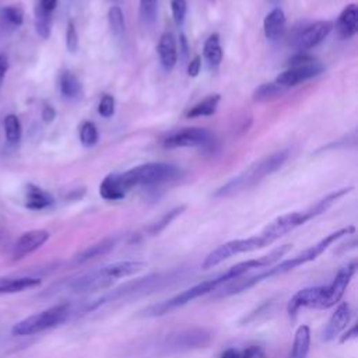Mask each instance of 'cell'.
<instances>
[{
	"mask_svg": "<svg viewBox=\"0 0 358 358\" xmlns=\"http://www.w3.org/2000/svg\"><path fill=\"white\" fill-rule=\"evenodd\" d=\"M220 358H239V348H227L220 354Z\"/></svg>",
	"mask_w": 358,
	"mask_h": 358,
	"instance_id": "45",
	"label": "cell"
},
{
	"mask_svg": "<svg viewBox=\"0 0 358 358\" xmlns=\"http://www.w3.org/2000/svg\"><path fill=\"white\" fill-rule=\"evenodd\" d=\"M0 17L10 27H20L24 21V10L20 6H6L0 11Z\"/></svg>",
	"mask_w": 358,
	"mask_h": 358,
	"instance_id": "33",
	"label": "cell"
},
{
	"mask_svg": "<svg viewBox=\"0 0 358 358\" xmlns=\"http://www.w3.org/2000/svg\"><path fill=\"white\" fill-rule=\"evenodd\" d=\"M35 29L41 38L48 39L52 31V14L35 8Z\"/></svg>",
	"mask_w": 358,
	"mask_h": 358,
	"instance_id": "32",
	"label": "cell"
},
{
	"mask_svg": "<svg viewBox=\"0 0 358 358\" xmlns=\"http://www.w3.org/2000/svg\"><path fill=\"white\" fill-rule=\"evenodd\" d=\"M331 29H333V24L330 21H317L308 25L305 29L299 32V35L295 39L296 49L303 52L317 46L320 42H323L327 38Z\"/></svg>",
	"mask_w": 358,
	"mask_h": 358,
	"instance_id": "14",
	"label": "cell"
},
{
	"mask_svg": "<svg viewBox=\"0 0 358 358\" xmlns=\"http://www.w3.org/2000/svg\"><path fill=\"white\" fill-rule=\"evenodd\" d=\"M337 32L340 38L350 39L358 31V8L355 4H348L337 20Z\"/></svg>",
	"mask_w": 358,
	"mask_h": 358,
	"instance_id": "19",
	"label": "cell"
},
{
	"mask_svg": "<svg viewBox=\"0 0 358 358\" xmlns=\"http://www.w3.org/2000/svg\"><path fill=\"white\" fill-rule=\"evenodd\" d=\"M213 340V333L206 327H186L166 334L162 347L168 352H183L207 347Z\"/></svg>",
	"mask_w": 358,
	"mask_h": 358,
	"instance_id": "9",
	"label": "cell"
},
{
	"mask_svg": "<svg viewBox=\"0 0 358 358\" xmlns=\"http://www.w3.org/2000/svg\"><path fill=\"white\" fill-rule=\"evenodd\" d=\"M213 140V134L200 127H185L182 130L171 133L165 137L162 145L165 148H185V147H199L208 144Z\"/></svg>",
	"mask_w": 358,
	"mask_h": 358,
	"instance_id": "12",
	"label": "cell"
},
{
	"mask_svg": "<svg viewBox=\"0 0 358 358\" xmlns=\"http://www.w3.org/2000/svg\"><path fill=\"white\" fill-rule=\"evenodd\" d=\"M270 243H273V242L263 234L249 236V238H243V239L228 241V242L220 245L218 248H215L213 252H210L204 257V260L201 263V267L203 268H213V267L218 266L220 263H222L224 260H227L232 256L246 253V252H253V250L266 248Z\"/></svg>",
	"mask_w": 358,
	"mask_h": 358,
	"instance_id": "8",
	"label": "cell"
},
{
	"mask_svg": "<svg viewBox=\"0 0 358 358\" xmlns=\"http://www.w3.org/2000/svg\"><path fill=\"white\" fill-rule=\"evenodd\" d=\"M66 46L70 53H76L78 49V34L76 29V25L73 21L67 22V29H66Z\"/></svg>",
	"mask_w": 358,
	"mask_h": 358,
	"instance_id": "38",
	"label": "cell"
},
{
	"mask_svg": "<svg viewBox=\"0 0 358 358\" xmlns=\"http://www.w3.org/2000/svg\"><path fill=\"white\" fill-rule=\"evenodd\" d=\"M143 262L137 260H123V262H115L110 264H106L103 267H99L96 270H91L88 273H84L78 277L64 280L52 288L48 289L46 294H60L67 292L73 295H84V294H94L103 291L113 285L119 278L130 277L144 268Z\"/></svg>",
	"mask_w": 358,
	"mask_h": 358,
	"instance_id": "3",
	"label": "cell"
},
{
	"mask_svg": "<svg viewBox=\"0 0 358 358\" xmlns=\"http://www.w3.org/2000/svg\"><path fill=\"white\" fill-rule=\"evenodd\" d=\"M357 336V327L354 326V327H351V330H348L347 333H345V336L341 338V343H344V341H347V340H350V338H354Z\"/></svg>",
	"mask_w": 358,
	"mask_h": 358,
	"instance_id": "47",
	"label": "cell"
},
{
	"mask_svg": "<svg viewBox=\"0 0 358 358\" xmlns=\"http://www.w3.org/2000/svg\"><path fill=\"white\" fill-rule=\"evenodd\" d=\"M183 275V268H175L171 271H162V273H152L141 278H136L131 281H127L117 288L98 296L94 299H87L85 302V312H92L106 303L131 299L143 295L152 294L158 289H162L165 287H169L175 281H178Z\"/></svg>",
	"mask_w": 358,
	"mask_h": 358,
	"instance_id": "4",
	"label": "cell"
},
{
	"mask_svg": "<svg viewBox=\"0 0 358 358\" xmlns=\"http://www.w3.org/2000/svg\"><path fill=\"white\" fill-rule=\"evenodd\" d=\"M7 69H8V59L4 53H0V85L4 80V76L7 73Z\"/></svg>",
	"mask_w": 358,
	"mask_h": 358,
	"instance_id": "44",
	"label": "cell"
},
{
	"mask_svg": "<svg viewBox=\"0 0 358 358\" xmlns=\"http://www.w3.org/2000/svg\"><path fill=\"white\" fill-rule=\"evenodd\" d=\"M270 1H277V0H270Z\"/></svg>",
	"mask_w": 358,
	"mask_h": 358,
	"instance_id": "48",
	"label": "cell"
},
{
	"mask_svg": "<svg viewBox=\"0 0 358 358\" xmlns=\"http://www.w3.org/2000/svg\"><path fill=\"white\" fill-rule=\"evenodd\" d=\"M289 152L288 150H281V151H275L271 155L256 161L255 164H252L246 171L241 172L238 176H235L234 179H231L229 182H227L225 185H222L217 192H215V197H228V196H234L256 183H259L263 178L271 175L273 172H275L288 158Z\"/></svg>",
	"mask_w": 358,
	"mask_h": 358,
	"instance_id": "5",
	"label": "cell"
},
{
	"mask_svg": "<svg viewBox=\"0 0 358 358\" xmlns=\"http://www.w3.org/2000/svg\"><path fill=\"white\" fill-rule=\"evenodd\" d=\"M180 173V169L172 164L165 162H150L134 166L120 175V179L127 190L134 186H152L171 182L176 179Z\"/></svg>",
	"mask_w": 358,
	"mask_h": 358,
	"instance_id": "7",
	"label": "cell"
},
{
	"mask_svg": "<svg viewBox=\"0 0 358 358\" xmlns=\"http://www.w3.org/2000/svg\"><path fill=\"white\" fill-rule=\"evenodd\" d=\"M21 123L20 119L10 113L4 117V133H6V138L10 144H17L21 140Z\"/></svg>",
	"mask_w": 358,
	"mask_h": 358,
	"instance_id": "31",
	"label": "cell"
},
{
	"mask_svg": "<svg viewBox=\"0 0 358 358\" xmlns=\"http://www.w3.org/2000/svg\"><path fill=\"white\" fill-rule=\"evenodd\" d=\"M221 96L218 94H213L197 102L192 109L187 112V117H200V116H211L215 113L218 102Z\"/></svg>",
	"mask_w": 358,
	"mask_h": 358,
	"instance_id": "28",
	"label": "cell"
},
{
	"mask_svg": "<svg viewBox=\"0 0 358 358\" xmlns=\"http://www.w3.org/2000/svg\"><path fill=\"white\" fill-rule=\"evenodd\" d=\"M351 320V306L348 302H341L337 305L336 310L327 320L324 329H323V340L331 341L334 340L345 327L348 326Z\"/></svg>",
	"mask_w": 358,
	"mask_h": 358,
	"instance_id": "17",
	"label": "cell"
},
{
	"mask_svg": "<svg viewBox=\"0 0 358 358\" xmlns=\"http://www.w3.org/2000/svg\"><path fill=\"white\" fill-rule=\"evenodd\" d=\"M287 88L278 85L277 83H266L259 85L255 92H253V99L259 101V102H264V101H271L275 99L278 96H281L285 92Z\"/></svg>",
	"mask_w": 358,
	"mask_h": 358,
	"instance_id": "29",
	"label": "cell"
},
{
	"mask_svg": "<svg viewBox=\"0 0 358 358\" xmlns=\"http://www.w3.org/2000/svg\"><path fill=\"white\" fill-rule=\"evenodd\" d=\"M204 59L211 67H217L221 60H222V49L220 45V35L218 34H211L206 42H204V49H203Z\"/></svg>",
	"mask_w": 358,
	"mask_h": 358,
	"instance_id": "27",
	"label": "cell"
},
{
	"mask_svg": "<svg viewBox=\"0 0 358 358\" xmlns=\"http://www.w3.org/2000/svg\"><path fill=\"white\" fill-rule=\"evenodd\" d=\"M108 22L112 34L120 38L124 34V15L119 6H112L108 11Z\"/></svg>",
	"mask_w": 358,
	"mask_h": 358,
	"instance_id": "30",
	"label": "cell"
},
{
	"mask_svg": "<svg viewBox=\"0 0 358 358\" xmlns=\"http://www.w3.org/2000/svg\"><path fill=\"white\" fill-rule=\"evenodd\" d=\"M355 231V228L352 225L350 227H344V228H340L329 235H326L323 239H320L319 242H316L315 245L306 248L305 250L299 252L298 255L287 259V260H282L278 264H274V266H270L268 268L255 274V275H250V277H246V278H236V280H232L229 281L221 291H220V296H231V295H235V294H239V292H243V291H248L249 288L255 287L256 284L264 281V280H268L271 277H275V275H281V274H285V273H289L292 270H295L296 267L305 264V263H309V262H313L315 259H317L330 245H333L336 241H338L340 238L345 236V235H350Z\"/></svg>",
	"mask_w": 358,
	"mask_h": 358,
	"instance_id": "2",
	"label": "cell"
},
{
	"mask_svg": "<svg viewBox=\"0 0 358 358\" xmlns=\"http://www.w3.org/2000/svg\"><path fill=\"white\" fill-rule=\"evenodd\" d=\"M127 192L129 190L123 185L119 173H109L108 176L103 178V180L99 185V194L105 200H110V201L120 200L126 197Z\"/></svg>",
	"mask_w": 358,
	"mask_h": 358,
	"instance_id": "21",
	"label": "cell"
},
{
	"mask_svg": "<svg viewBox=\"0 0 358 358\" xmlns=\"http://www.w3.org/2000/svg\"><path fill=\"white\" fill-rule=\"evenodd\" d=\"M239 358H266V352L262 345L252 344L239 350Z\"/></svg>",
	"mask_w": 358,
	"mask_h": 358,
	"instance_id": "40",
	"label": "cell"
},
{
	"mask_svg": "<svg viewBox=\"0 0 358 358\" xmlns=\"http://www.w3.org/2000/svg\"><path fill=\"white\" fill-rule=\"evenodd\" d=\"M200 67H201V57H200V56L193 57V59L189 62L187 74H189L190 77H196V76L200 73Z\"/></svg>",
	"mask_w": 358,
	"mask_h": 358,
	"instance_id": "42",
	"label": "cell"
},
{
	"mask_svg": "<svg viewBox=\"0 0 358 358\" xmlns=\"http://www.w3.org/2000/svg\"><path fill=\"white\" fill-rule=\"evenodd\" d=\"M57 1H59V0H38L35 8H39V10L45 11V13L52 14L53 10H55L56 6H57Z\"/></svg>",
	"mask_w": 358,
	"mask_h": 358,
	"instance_id": "41",
	"label": "cell"
},
{
	"mask_svg": "<svg viewBox=\"0 0 358 358\" xmlns=\"http://www.w3.org/2000/svg\"><path fill=\"white\" fill-rule=\"evenodd\" d=\"M119 242V238L117 236H108V238H103L102 241L88 246L87 249H84L78 256H77V262L78 263H84V262H88L91 259H95V257H99V256H103L106 255L108 252H110L116 243Z\"/></svg>",
	"mask_w": 358,
	"mask_h": 358,
	"instance_id": "24",
	"label": "cell"
},
{
	"mask_svg": "<svg viewBox=\"0 0 358 358\" xmlns=\"http://www.w3.org/2000/svg\"><path fill=\"white\" fill-rule=\"evenodd\" d=\"M185 206H178V207H175V208H172L171 211H168L166 214H164L155 224H152L150 228H148V232L151 234V235H157V234H159L162 229H165L176 217H179L183 211H185Z\"/></svg>",
	"mask_w": 358,
	"mask_h": 358,
	"instance_id": "34",
	"label": "cell"
},
{
	"mask_svg": "<svg viewBox=\"0 0 358 358\" xmlns=\"http://www.w3.org/2000/svg\"><path fill=\"white\" fill-rule=\"evenodd\" d=\"M78 313H81V302H77V303L62 302L20 320L13 326L11 334L13 336L38 334L67 322L71 316Z\"/></svg>",
	"mask_w": 358,
	"mask_h": 358,
	"instance_id": "6",
	"label": "cell"
},
{
	"mask_svg": "<svg viewBox=\"0 0 358 358\" xmlns=\"http://www.w3.org/2000/svg\"><path fill=\"white\" fill-rule=\"evenodd\" d=\"M49 239V232L45 229H32L24 232L13 248V259L20 260L39 249Z\"/></svg>",
	"mask_w": 358,
	"mask_h": 358,
	"instance_id": "16",
	"label": "cell"
},
{
	"mask_svg": "<svg viewBox=\"0 0 358 358\" xmlns=\"http://www.w3.org/2000/svg\"><path fill=\"white\" fill-rule=\"evenodd\" d=\"M179 43H180V45H179V50H180L182 56L186 57V56H187V52H189V48H187V41H186V38H185L183 34L179 35Z\"/></svg>",
	"mask_w": 358,
	"mask_h": 358,
	"instance_id": "46",
	"label": "cell"
},
{
	"mask_svg": "<svg viewBox=\"0 0 358 358\" xmlns=\"http://www.w3.org/2000/svg\"><path fill=\"white\" fill-rule=\"evenodd\" d=\"M310 348V330L309 326L301 324L294 336V343L287 358H306Z\"/></svg>",
	"mask_w": 358,
	"mask_h": 358,
	"instance_id": "25",
	"label": "cell"
},
{
	"mask_svg": "<svg viewBox=\"0 0 358 358\" xmlns=\"http://www.w3.org/2000/svg\"><path fill=\"white\" fill-rule=\"evenodd\" d=\"M98 112L103 117H110L115 113V98L112 95L105 94L99 101Z\"/></svg>",
	"mask_w": 358,
	"mask_h": 358,
	"instance_id": "39",
	"label": "cell"
},
{
	"mask_svg": "<svg viewBox=\"0 0 358 358\" xmlns=\"http://www.w3.org/2000/svg\"><path fill=\"white\" fill-rule=\"evenodd\" d=\"M80 141L84 147H92L98 141V130L92 122H84L80 127Z\"/></svg>",
	"mask_w": 358,
	"mask_h": 358,
	"instance_id": "35",
	"label": "cell"
},
{
	"mask_svg": "<svg viewBox=\"0 0 358 358\" xmlns=\"http://www.w3.org/2000/svg\"><path fill=\"white\" fill-rule=\"evenodd\" d=\"M323 69L324 67L317 60L308 63V64L291 66L289 69L280 73L274 83H277L278 85H281L284 88H289V87L298 85L299 83H303L309 78L316 77L317 74H320L323 71Z\"/></svg>",
	"mask_w": 358,
	"mask_h": 358,
	"instance_id": "13",
	"label": "cell"
},
{
	"mask_svg": "<svg viewBox=\"0 0 358 358\" xmlns=\"http://www.w3.org/2000/svg\"><path fill=\"white\" fill-rule=\"evenodd\" d=\"M25 197H27L25 206L29 210H43V208L53 206V203H55V199L50 193H48L46 190H43L32 183L27 185Z\"/></svg>",
	"mask_w": 358,
	"mask_h": 358,
	"instance_id": "22",
	"label": "cell"
},
{
	"mask_svg": "<svg viewBox=\"0 0 358 358\" xmlns=\"http://www.w3.org/2000/svg\"><path fill=\"white\" fill-rule=\"evenodd\" d=\"M41 284L38 277H13V278H0V295L22 292L25 289L36 288Z\"/></svg>",
	"mask_w": 358,
	"mask_h": 358,
	"instance_id": "23",
	"label": "cell"
},
{
	"mask_svg": "<svg viewBox=\"0 0 358 358\" xmlns=\"http://www.w3.org/2000/svg\"><path fill=\"white\" fill-rule=\"evenodd\" d=\"M171 10H172V17L176 25H182L186 17V10L187 4L186 0H172L171 1Z\"/></svg>",
	"mask_w": 358,
	"mask_h": 358,
	"instance_id": "37",
	"label": "cell"
},
{
	"mask_svg": "<svg viewBox=\"0 0 358 358\" xmlns=\"http://www.w3.org/2000/svg\"><path fill=\"white\" fill-rule=\"evenodd\" d=\"M355 271H357V262L352 260L337 271V274L334 275L330 284L323 285V299H322L320 309H329L340 302Z\"/></svg>",
	"mask_w": 358,
	"mask_h": 358,
	"instance_id": "10",
	"label": "cell"
},
{
	"mask_svg": "<svg viewBox=\"0 0 358 358\" xmlns=\"http://www.w3.org/2000/svg\"><path fill=\"white\" fill-rule=\"evenodd\" d=\"M158 56L165 71H171L178 62V48L175 36L171 32H164L158 42Z\"/></svg>",
	"mask_w": 358,
	"mask_h": 358,
	"instance_id": "18",
	"label": "cell"
},
{
	"mask_svg": "<svg viewBox=\"0 0 358 358\" xmlns=\"http://www.w3.org/2000/svg\"><path fill=\"white\" fill-rule=\"evenodd\" d=\"M285 14L282 8L275 7L273 8L263 21L264 35L270 41H278L285 32Z\"/></svg>",
	"mask_w": 358,
	"mask_h": 358,
	"instance_id": "20",
	"label": "cell"
},
{
	"mask_svg": "<svg viewBox=\"0 0 358 358\" xmlns=\"http://www.w3.org/2000/svg\"><path fill=\"white\" fill-rule=\"evenodd\" d=\"M291 246L289 243H285V245H281L275 249H273L270 253L264 255V256H260L257 259H249L246 262H241L229 268H227L225 271L208 278V280H204L173 296H171L169 299H165V301H161V302H157L154 305H150L147 306L145 309L140 310V316H144V317H157V316H162V315H166L206 294H210L213 291H215L220 285L222 284H228L229 281L232 280H236L239 277H242L243 274H246L248 271L253 270V268H264V267H270L273 266V263H275L277 260H280L284 255H287L289 250H291Z\"/></svg>",
	"mask_w": 358,
	"mask_h": 358,
	"instance_id": "1",
	"label": "cell"
},
{
	"mask_svg": "<svg viewBox=\"0 0 358 358\" xmlns=\"http://www.w3.org/2000/svg\"><path fill=\"white\" fill-rule=\"evenodd\" d=\"M158 0H140V15L145 24H152L157 17Z\"/></svg>",
	"mask_w": 358,
	"mask_h": 358,
	"instance_id": "36",
	"label": "cell"
},
{
	"mask_svg": "<svg viewBox=\"0 0 358 358\" xmlns=\"http://www.w3.org/2000/svg\"><path fill=\"white\" fill-rule=\"evenodd\" d=\"M59 87H60V94L66 99H78L83 95V85L80 80L69 70L62 73Z\"/></svg>",
	"mask_w": 358,
	"mask_h": 358,
	"instance_id": "26",
	"label": "cell"
},
{
	"mask_svg": "<svg viewBox=\"0 0 358 358\" xmlns=\"http://www.w3.org/2000/svg\"><path fill=\"white\" fill-rule=\"evenodd\" d=\"M322 299H323V285L308 287L294 294V296L288 302L287 310L289 316H295L302 308L320 309Z\"/></svg>",
	"mask_w": 358,
	"mask_h": 358,
	"instance_id": "15",
	"label": "cell"
},
{
	"mask_svg": "<svg viewBox=\"0 0 358 358\" xmlns=\"http://www.w3.org/2000/svg\"><path fill=\"white\" fill-rule=\"evenodd\" d=\"M55 117H56V110H55L50 105H46V106L42 109V119H43V122L50 123Z\"/></svg>",
	"mask_w": 358,
	"mask_h": 358,
	"instance_id": "43",
	"label": "cell"
},
{
	"mask_svg": "<svg viewBox=\"0 0 358 358\" xmlns=\"http://www.w3.org/2000/svg\"><path fill=\"white\" fill-rule=\"evenodd\" d=\"M312 214L309 210L305 211H294V213H288L284 215L277 217L274 221H271L264 229H263V235H266L271 242L277 241L278 238L284 236L285 234L291 232L292 229H295L296 227L308 222L309 220H312Z\"/></svg>",
	"mask_w": 358,
	"mask_h": 358,
	"instance_id": "11",
	"label": "cell"
}]
</instances>
